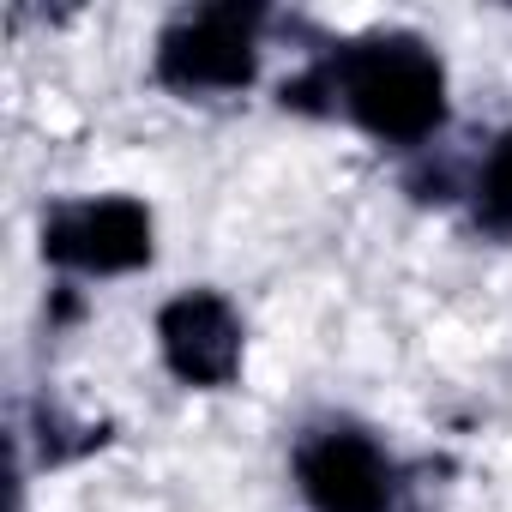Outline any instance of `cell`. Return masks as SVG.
I'll use <instances>...</instances> for the list:
<instances>
[{
  "label": "cell",
  "mask_w": 512,
  "mask_h": 512,
  "mask_svg": "<svg viewBox=\"0 0 512 512\" xmlns=\"http://www.w3.org/2000/svg\"><path fill=\"white\" fill-rule=\"evenodd\" d=\"M290 470L314 512H392L404 488V470L392 464V452L362 422H344V416L308 422L290 446Z\"/></svg>",
  "instance_id": "cell-3"
},
{
  "label": "cell",
  "mask_w": 512,
  "mask_h": 512,
  "mask_svg": "<svg viewBox=\"0 0 512 512\" xmlns=\"http://www.w3.org/2000/svg\"><path fill=\"white\" fill-rule=\"evenodd\" d=\"M157 350H163V368L193 386V392H217L241 374V350H247V332H241V314L229 296L217 290H181L157 308Z\"/></svg>",
  "instance_id": "cell-5"
},
{
  "label": "cell",
  "mask_w": 512,
  "mask_h": 512,
  "mask_svg": "<svg viewBox=\"0 0 512 512\" xmlns=\"http://www.w3.org/2000/svg\"><path fill=\"white\" fill-rule=\"evenodd\" d=\"M470 217L488 241H512V127L482 151L470 175Z\"/></svg>",
  "instance_id": "cell-6"
},
{
  "label": "cell",
  "mask_w": 512,
  "mask_h": 512,
  "mask_svg": "<svg viewBox=\"0 0 512 512\" xmlns=\"http://www.w3.org/2000/svg\"><path fill=\"white\" fill-rule=\"evenodd\" d=\"M151 253H157V223L133 193L61 199L43 217V260L73 278H121L151 266Z\"/></svg>",
  "instance_id": "cell-4"
},
{
  "label": "cell",
  "mask_w": 512,
  "mask_h": 512,
  "mask_svg": "<svg viewBox=\"0 0 512 512\" xmlns=\"http://www.w3.org/2000/svg\"><path fill=\"white\" fill-rule=\"evenodd\" d=\"M284 109L350 121L392 151H422L446 127V67L416 31H368L320 49L278 91Z\"/></svg>",
  "instance_id": "cell-1"
},
{
  "label": "cell",
  "mask_w": 512,
  "mask_h": 512,
  "mask_svg": "<svg viewBox=\"0 0 512 512\" xmlns=\"http://www.w3.org/2000/svg\"><path fill=\"white\" fill-rule=\"evenodd\" d=\"M260 31L266 7H193L175 13L151 49V79L175 97H235L260 79Z\"/></svg>",
  "instance_id": "cell-2"
}]
</instances>
